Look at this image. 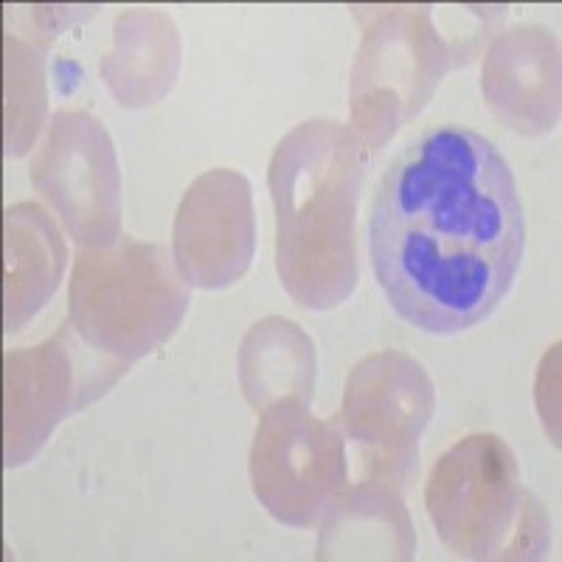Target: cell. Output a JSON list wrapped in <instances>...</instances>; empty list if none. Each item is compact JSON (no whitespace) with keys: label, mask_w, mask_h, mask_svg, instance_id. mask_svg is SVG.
Returning a JSON list of instances; mask_svg holds the SVG:
<instances>
[{"label":"cell","mask_w":562,"mask_h":562,"mask_svg":"<svg viewBox=\"0 0 562 562\" xmlns=\"http://www.w3.org/2000/svg\"><path fill=\"white\" fill-rule=\"evenodd\" d=\"M416 531L403 495L366 479L344 490L321 515L318 560H411Z\"/></svg>","instance_id":"12"},{"label":"cell","mask_w":562,"mask_h":562,"mask_svg":"<svg viewBox=\"0 0 562 562\" xmlns=\"http://www.w3.org/2000/svg\"><path fill=\"white\" fill-rule=\"evenodd\" d=\"M68 310L85 344L133 363L172 338L189 310V284L167 248L122 237L77 256Z\"/></svg>","instance_id":"4"},{"label":"cell","mask_w":562,"mask_h":562,"mask_svg":"<svg viewBox=\"0 0 562 562\" xmlns=\"http://www.w3.org/2000/svg\"><path fill=\"white\" fill-rule=\"evenodd\" d=\"M178 34L160 12H133L115 20L113 52L102 59V77L127 108L155 104L175 82Z\"/></svg>","instance_id":"13"},{"label":"cell","mask_w":562,"mask_h":562,"mask_svg":"<svg viewBox=\"0 0 562 562\" xmlns=\"http://www.w3.org/2000/svg\"><path fill=\"white\" fill-rule=\"evenodd\" d=\"M366 160L355 130L321 119L290 130L270 158L276 270L301 307L324 313L358 288L355 214Z\"/></svg>","instance_id":"2"},{"label":"cell","mask_w":562,"mask_h":562,"mask_svg":"<svg viewBox=\"0 0 562 562\" xmlns=\"http://www.w3.org/2000/svg\"><path fill=\"white\" fill-rule=\"evenodd\" d=\"M32 183L82 248L122 239V175L113 140L85 110L54 115L32 160Z\"/></svg>","instance_id":"9"},{"label":"cell","mask_w":562,"mask_h":562,"mask_svg":"<svg viewBox=\"0 0 562 562\" xmlns=\"http://www.w3.org/2000/svg\"><path fill=\"white\" fill-rule=\"evenodd\" d=\"M250 484L279 524L307 529L346 486V439L304 400L268 405L250 448Z\"/></svg>","instance_id":"6"},{"label":"cell","mask_w":562,"mask_h":562,"mask_svg":"<svg viewBox=\"0 0 562 562\" xmlns=\"http://www.w3.org/2000/svg\"><path fill=\"white\" fill-rule=\"evenodd\" d=\"M130 363L102 355L74 324L34 349L7 351V467L26 464L65 416L119 383Z\"/></svg>","instance_id":"7"},{"label":"cell","mask_w":562,"mask_h":562,"mask_svg":"<svg viewBox=\"0 0 562 562\" xmlns=\"http://www.w3.org/2000/svg\"><path fill=\"white\" fill-rule=\"evenodd\" d=\"M481 90L495 113L524 135L549 133L560 122V48L546 29L501 34L486 54Z\"/></svg>","instance_id":"11"},{"label":"cell","mask_w":562,"mask_h":562,"mask_svg":"<svg viewBox=\"0 0 562 562\" xmlns=\"http://www.w3.org/2000/svg\"><path fill=\"white\" fill-rule=\"evenodd\" d=\"M524 248L515 175L475 130L422 133L380 178L369 214L371 270L414 329L456 335L490 318L512 290Z\"/></svg>","instance_id":"1"},{"label":"cell","mask_w":562,"mask_h":562,"mask_svg":"<svg viewBox=\"0 0 562 562\" xmlns=\"http://www.w3.org/2000/svg\"><path fill=\"white\" fill-rule=\"evenodd\" d=\"M425 506L461 560H543L549 551L543 504L520 484L518 459L495 434L467 436L436 461Z\"/></svg>","instance_id":"3"},{"label":"cell","mask_w":562,"mask_h":562,"mask_svg":"<svg viewBox=\"0 0 562 562\" xmlns=\"http://www.w3.org/2000/svg\"><path fill=\"white\" fill-rule=\"evenodd\" d=\"M464 45L436 29L430 7H394L363 34L351 74V119L366 155L380 153L434 97L456 65L470 63Z\"/></svg>","instance_id":"5"},{"label":"cell","mask_w":562,"mask_h":562,"mask_svg":"<svg viewBox=\"0 0 562 562\" xmlns=\"http://www.w3.org/2000/svg\"><path fill=\"white\" fill-rule=\"evenodd\" d=\"M45 119L43 45L7 37V155H23Z\"/></svg>","instance_id":"16"},{"label":"cell","mask_w":562,"mask_h":562,"mask_svg":"<svg viewBox=\"0 0 562 562\" xmlns=\"http://www.w3.org/2000/svg\"><path fill=\"white\" fill-rule=\"evenodd\" d=\"M65 270V243L40 205L7 211V333L48 304Z\"/></svg>","instance_id":"14"},{"label":"cell","mask_w":562,"mask_h":562,"mask_svg":"<svg viewBox=\"0 0 562 562\" xmlns=\"http://www.w3.org/2000/svg\"><path fill=\"white\" fill-rule=\"evenodd\" d=\"M434 405L428 371L403 351H378L355 366L340 422L363 453L369 479L400 492L408 486L419 470V439Z\"/></svg>","instance_id":"8"},{"label":"cell","mask_w":562,"mask_h":562,"mask_svg":"<svg viewBox=\"0 0 562 562\" xmlns=\"http://www.w3.org/2000/svg\"><path fill=\"white\" fill-rule=\"evenodd\" d=\"M256 220L250 183L234 169L200 175L175 214L172 259L189 288L223 290L250 268Z\"/></svg>","instance_id":"10"},{"label":"cell","mask_w":562,"mask_h":562,"mask_svg":"<svg viewBox=\"0 0 562 562\" xmlns=\"http://www.w3.org/2000/svg\"><path fill=\"white\" fill-rule=\"evenodd\" d=\"M239 383L254 408H268L284 396L310 403L315 385L313 340L288 318L256 324L239 349Z\"/></svg>","instance_id":"15"}]
</instances>
